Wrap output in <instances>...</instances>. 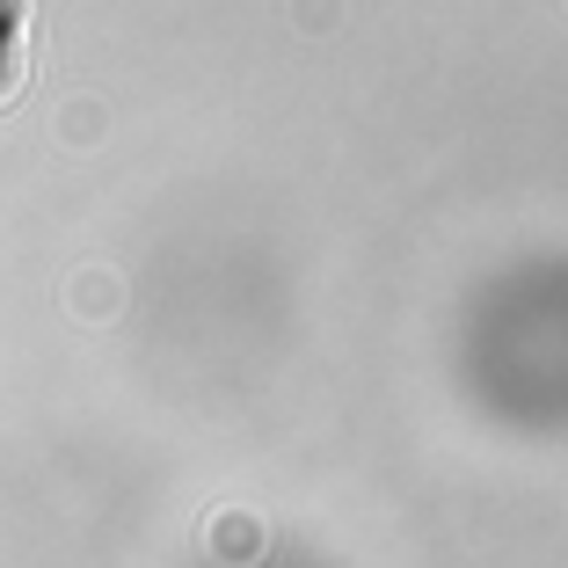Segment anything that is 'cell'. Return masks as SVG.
Returning a JSON list of instances; mask_svg holds the SVG:
<instances>
[{
    "mask_svg": "<svg viewBox=\"0 0 568 568\" xmlns=\"http://www.w3.org/2000/svg\"><path fill=\"white\" fill-rule=\"evenodd\" d=\"M300 22L314 30V22H335V0H300Z\"/></svg>",
    "mask_w": 568,
    "mask_h": 568,
    "instance_id": "6da1fadb",
    "label": "cell"
}]
</instances>
